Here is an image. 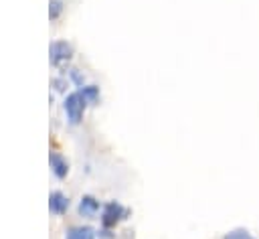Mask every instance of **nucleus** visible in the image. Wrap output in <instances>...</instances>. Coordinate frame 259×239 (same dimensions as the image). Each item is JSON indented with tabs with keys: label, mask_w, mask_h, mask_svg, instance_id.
Returning <instances> with one entry per match:
<instances>
[{
	"label": "nucleus",
	"mask_w": 259,
	"mask_h": 239,
	"mask_svg": "<svg viewBox=\"0 0 259 239\" xmlns=\"http://www.w3.org/2000/svg\"><path fill=\"white\" fill-rule=\"evenodd\" d=\"M69 79L67 77H63V75H59V77H53L51 79V87L55 89V91H59V93H65L67 91V87H69Z\"/></svg>",
	"instance_id": "nucleus-10"
},
{
	"label": "nucleus",
	"mask_w": 259,
	"mask_h": 239,
	"mask_svg": "<svg viewBox=\"0 0 259 239\" xmlns=\"http://www.w3.org/2000/svg\"><path fill=\"white\" fill-rule=\"evenodd\" d=\"M87 105H89V103H87L85 97L79 93V89L67 93L65 99H63V109H65V115H67L69 124H73V126L79 124V122L83 120V113H85Z\"/></svg>",
	"instance_id": "nucleus-2"
},
{
	"label": "nucleus",
	"mask_w": 259,
	"mask_h": 239,
	"mask_svg": "<svg viewBox=\"0 0 259 239\" xmlns=\"http://www.w3.org/2000/svg\"><path fill=\"white\" fill-rule=\"evenodd\" d=\"M97 239H115V233L109 227H99L97 229Z\"/></svg>",
	"instance_id": "nucleus-13"
},
{
	"label": "nucleus",
	"mask_w": 259,
	"mask_h": 239,
	"mask_svg": "<svg viewBox=\"0 0 259 239\" xmlns=\"http://www.w3.org/2000/svg\"><path fill=\"white\" fill-rule=\"evenodd\" d=\"M65 10V2L63 0H49V18L57 20Z\"/></svg>",
	"instance_id": "nucleus-9"
},
{
	"label": "nucleus",
	"mask_w": 259,
	"mask_h": 239,
	"mask_svg": "<svg viewBox=\"0 0 259 239\" xmlns=\"http://www.w3.org/2000/svg\"><path fill=\"white\" fill-rule=\"evenodd\" d=\"M69 81L75 85V87H83L85 85V75H83V71H79V69H69Z\"/></svg>",
	"instance_id": "nucleus-11"
},
{
	"label": "nucleus",
	"mask_w": 259,
	"mask_h": 239,
	"mask_svg": "<svg viewBox=\"0 0 259 239\" xmlns=\"http://www.w3.org/2000/svg\"><path fill=\"white\" fill-rule=\"evenodd\" d=\"M95 237H97V229H93L91 225H73L65 233V239H95Z\"/></svg>",
	"instance_id": "nucleus-7"
},
{
	"label": "nucleus",
	"mask_w": 259,
	"mask_h": 239,
	"mask_svg": "<svg viewBox=\"0 0 259 239\" xmlns=\"http://www.w3.org/2000/svg\"><path fill=\"white\" fill-rule=\"evenodd\" d=\"M223 239H255V237L249 231H245V229H233V231L225 233Z\"/></svg>",
	"instance_id": "nucleus-12"
},
{
	"label": "nucleus",
	"mask_w": 259,
	"mask_h": 239,
	"mask_svg": "<svg viewBox=\"0 0 259 239\" xmlns=\"http://www.w3.org/2000/svg\"><path fill=\"white\" fill-rule=\"evenodd\" d=\"M101 207H103V203H101L97 196H93V194H83V196L79 198L77 211H79L81 217L93 219L97 213H101Z\"/></svg>",
	"instance_id": "nucleus-4"
},
{
	"label": "nucleus",
	"mask_w": 259,
	"mask_h": 239,
	"mask_svg": "<svg viewBox=\"0 0 259 239\" xmlns=\"http://www.w3.org/2000/svg\"><path fill=\"white\" fill-rule=\"evenodd\" d=\"M79 93L85 97V101H87L89 105H97L99 99H101V89H99V85H95V83H85L83 87H79Z\"/></svg>",
	"instance_id": "nucleus-8"
},
{
	"label": "nucleus",
	"mask_w": 259,
	"mask_h": 239,
	"mask_svg": "<svg viewBox=\"0 0 259 239\" xmlns=\"http://www.w3.org/2000/svg\"><path fill=\"white\" fill-rule=\"evenodd\" d=\"M71 57H73V45L69 41L59 38V41L51 43V47H49V61H51V65L59 67L63 63H67Z\"/></svg>",
	"instance_id": "nucleus-3"
},
{
	"label": "nucleus",
	"mask_w": 259,
	"mask_h": 239,
	"mask_svg": "<svg viewBox=\"0 0 259 239\" xmlns=\"http://www.w3.org/2000/svg\"><path fill=\"white\" fill-rule=\"evenodd\" d=\"M49 166H51L53 174H55L59 180L67 178V174H69V160H67L61 152L53 150V152L49 154Z\"/></svg>",
	"instance_id": "nucleus-5"
},
{
	"label": "nucleus",
	"mask_w": 259,
	"mask_h": 239,
	"mask_svg": "<svg viewBox=\"0 0 259 239\" xmlns=\"http://www.w3.org/2000/svg\"><path fill=\"white\" fill-rule=\"evenodd\" d=\"M69 196L61 190H53L49 194V211L55 213V215H65L69 211Z\"/></svg>",
	"instance_id": "nucleus-6"
},
{
	"label": "nucleus",
	"mask_w": 259,
	"mask_h": 239,
	"mask_svg": "<svg viewBox=\"0 0 259 239\" xmlns=\"http://www.w3.org/2000/svg\"><path fill=\"white\" fill-rule=\"evenodd\" d=\"M127 217H130V209L123 207L119 201H107V203H103L101 213H99L101 227H109V229H115V225L121 223V221H125Z\"/></svg>",
	"instance_id": "nucleus-1"
}]
</instances>
